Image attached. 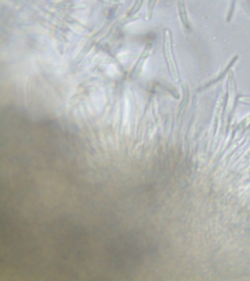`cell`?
<instances>
[{
  "label": "cell",
  "instance_id": "cell-4",
  "mask_svg": "<svg viewBox=\"0 0 250 281\" xmlns=\"http://www.w3.org/2000/svg\"><path fill=\"white\" fill-rule=\"evenodd\" d=\"M157 0H148V6H147L146 14H145V20L149 21L153 15V10L156 6Z\"/></svg>",
  "mask_w": 250,
  "mask_h": 281
},
{
  "label": "cell",
  "instance_id": "cell-1",
  "mask_svg": "<svg viewBox=\"0 0 250 281\" xmlns=\"http://www.w3.org/2000/svg\"><path fill=\"white\" fill-rule=\"evenodd\" d=\"M164 52L166 63L172 80L175 83H178L180 80L179 73H178V66L175 62L174 57L173 50H172V38L171 32L169 30H165L164 32Z\"/></svg>",
  "mask_w": 250,
  "mask_h": 281
},
{
  "label": "cell",
  "instance_id": "cell-5",
  "mask_svg": "<svg viewBox=\"0 0 250 281\" xmlns=\"http://www.w3.org/2000/svg\"><path fill=\"white\" fill-rule=\"evenodd\" d=\"M144 0H134V5H133L132 9H131L130 12L129 13V16L134 15L140 11L141 8L143 5Z\"/></svg>",
  "mask_w": 250,
  "mask_h": 281
},
{
  "label": "cell",
  "instance_id": "cell-2",
  "mask_svg": "<svg viewBox=\"0 0 250 281\" xmlns=\"http://www.w3.org/2000/svg\"><path fill=\"white\" fill-rule=\"evenodd\" d=\"M153 47V45L151 42L148 43V44L145 45V48H144L143 51H142V54H141L138 61L136 63L135 66H134V69H133L132 72H131V78L135 79L136 77L140 75L141 71H142V67H143L145 61L149 58L150 54H151Z\"/></svg>",
  "mask_w": 250,
  "mask_h": 281
},
{
  "label": "cell",
  "instance_id": "cell-3",
  "mask_svg": "<svg viewBox=\"0 0 250 281\" xmlns=\"http://www.w3.org/2000/svg\"><path fill=\"white\" fill-rule=\"evenodd\" d=\"M177 4H178V14H179L180 22L183 25V28L185 31L190 32L191 25L189 23V17H188L185 0H177Z\"/></svg>",
  "mask_w": 250,
  "mask_h": 281
},
{
  "label": "cell",
  "instance_id": "cell-6",
  "mask_svg": "<svg viewBox=\"0 0 250 281\" xmlns=\"http://www.w3.org/2000/svg\"><path fill=\"white\" fill-rule=\"evenodd\" d=\"M238 101L243 104H250V96H240Z\"/></svg>",
  "mask_w": 250,
  "mask_h": 281
}]
</instances>
